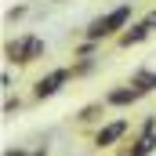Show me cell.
Segmentation results:
<instances>
[{"label":"cell","instance_id":"1","mask_svg":"<svg viewBox=\"0 0 156 156\" xmlns=\"http://www.w3.org/2000/svg\"><path fill=\"white\" fill-rule=\"evenodd\" d=\"M127 18H131V7L123 4V7H116V11H109L105 18H98V22H91V29H87V37L98 40V37H109V33H116L120 26H127Z\"/></svg>","mask_w":156,"mask_h":156},{"label":"cell","instance_id":"2","mask_svg":"<svg viewBox=\"0 0 156 156\" xmlns=\"http://www.w3.org/2000/svg\"><path fill=\"white\" fill-rule=\"evenodd\" d=\"M40 55H44V40L40 37H18L7 44V58L11 62H33Z\"/></svg>","mask_w":156,"mask_h":156},{"label":"cell","instance_id":"3","mask_svg":"<svg viewBox=\"0 0 156 156\" xmlns=\"http://www.w3.org/2000/svg\"><path fill=\"white\" fill-rule=\"evenodd\" d=\"M153 153H156V116H149L142 134H138V142L131 145V156H153Z\"/></svg>","mask_w":156,"mask_h":156},{"label":"cell","instance_id":"4","mask_svg":"<svg viewBox=\"0 0 156 156\" xmlns=\"http://www.w3.org/2000/svg\"><path fill=\"white\" fill-rule=\"evenodd\" d=\"M69 80V69H55V73H47V76L37 80V98H51V94H58V87Z\"/></svg>","mask_w":156,"mask_h":156},{"label":"cell","instance_id":"5","mask_svg":"<svg viewBox=\"0 0 156 156\" xmlns=\"http://www.w3.org/2000/svg\"><path fill=\"white\" fill-rule=\"evenodd\" d=\"M123 134H127V120H113L109 127H102V131L94 134V145H98V149H105V145H116Z\"/></svg>","mask_w":156,"mask_h":156},{"label":"cell","instance_id":"6","mask_svg":"<svg viewBox=\"0 0 156 156\" xmlns=\"http://www.w3.org/2000/svg\"><path fill=\"white\" fill-rule=\"evenodd\" d=\"M138 98H142L138 87H116V91H109V105H131Z\"/></svg>","mask_w":156,"mask_h":156},{"label":"cell","instance_id":"7","mask_svg":"<svg viewBox=\"0 0 156 156\" xmlns=\"http://www.w3.org/2000/svg\"><path fill=\"white\" fill-rule=\"evenodd\" d=\"M131 87H138L142 94H145V91H156V73L153 69H138L134 80H131Z\"/></svg>","mask_w":156,"mask_h":156},{"label":"cell","instance_id":"8","mask_svg":"<svg viewBox=\"0 0 156 156\" xmlns=\"http://www.w3.org/2000/svg\"><path fill=\"white\" fill-rule=\"evenodd\" d=\"M145 37H149V29H145V22H142V26H131V29L120 37V44H123V47H131V44H142Z\"/></svg>","mask_w":156,"mask_h":156},{"label":"cell","instance_id":"9","mask_svg":"<svg viewBox=\"0 0 156 156\" xmlns=\"http://www.w3.org/2000/svg\"><path fill=\"white\" fill-rule=\"evenodd\" d=\"M145 29H149V33L156 29V11H149V15H145Z\"/></svg>","mask_w":156,"mask_h":156}]
</instances>
